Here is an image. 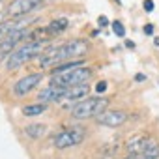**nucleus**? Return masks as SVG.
I'll return each instance as SVG.
<instances>
[{
    "label": "nucleus",
    "instance_id": "f257e3e1",
    "mask_svg": "<svg viewBox=\"0 0 159 159\" xmlns=\"http://www.w3.org/2000/svg\"><path fill=\"white\" fill-rule=\"evenodd\" d=\"M88 49H90V45L86 39L75 38V39L66 41L62 45H52V47L45 49V52L39 56V64H41V67H54V66H60L64 62L81 60L88 52Z\"/></svg>",
    "mask_w": 159,
    "mask_h": 159
},
{
    "label": "nucleus",
    "instance_id": "f03ea898",
    "mask_svg": "<svg viewBox=\"0 0 159 159\" xmlns=\"http://www.w3.org/2000/svg\"><path fill=\"white\" fill-rule=\"evenodd\" d=\"M45 49H49V38L43 39H36V41H26L25 45H21L19 49H15L8 58H6V67L8 69H17L19 66L30 62L36 56H41L45 52Z\"/></svg>",
    "mask_w": 159,
    "mask_h": 159
},
{
    "label": "nucleus",
    "instance_id": "7ed1b4c3",
    "mask_svg": "<svg viewBox=\"0 0 159 159\" xmlns=\"http://www.w3.org/2000/svg\"><path fill=\"white\" fill-rule=\"evenodd\" d=\"M109 103H111V99L105 98V96H101V98H86L83 101L71 105L69 112H71V116L75 120H92V118L96 120L101 112L107 111Z\"/></svg>",
    "mask_w": 159,
    "mask_h": 159
},
{
    "label": "nucleus",
    "instance_id": "20e7f679",
    "mask_svg": "<svg viewBox=\"0 0 159 159\" xmlns=\"http://www.w3.org/2000/svg\"><path fill=\"white\" fill-rule=\"evenodd\" d=\"M94 75V69L88 66H79L73 69H66V71H58L51 75V84L54 86H62V88H71L77 84H86Z\"/></svg>",
    "mask_w": 159,
    "mask_h": 159
},
{
    "label": "nucleus",
    "instance_id": "39448f33",
    "mask_svg": "<svg viewBox=\"0 0 159 159\" xmlns=\"http://www.w3.org/2000/svg\"><path fill=\"white\" fill-rule=\"evenodd\" d=\"M84 137H86V133H84L83 127H66V129L52 135L51 144L56 150H67V148H73L77 144H81L84 140Z\"/></svg>",
    "mask_w": 159,
    "mask_h": 159
},
{
    "label": "nucleus",
    "instance_id": "423d86ee",
    "mask_svg": "<svg viewBox=\"0 0 159 159\" xmlns=\"http://www.w3.org/2000/svg\"><path fill=\"white\" fill-rule=\"evenodd\" d=\"M41 4H43V0H11L8 4L6 13L11 19H21V17H26L28 13L36 11Z\"/></svg>",
    "mask_w": 159,
    "mask_h": 159
},
{
    "label": "nucleus",
    "instance_id": "0eeeda50",
    "mask_svg": "<svg viewBox=\"0 0 159 159\" xmlns=\"http://www.w3.org/2000/svg\"><path fill=\"white\" fill-rule=\"evenodd\" d=\"M21 41H30V30L28 28H21L11 32L4 41H0V58H8Z\"/></svg>",
    "mask_w": 159,
    "mask_h": 159
},
{
    "label": "nucleus",
    "instance_id": "6e6552de",
    "mask_svg": "<svg viewBox=\"0 0 159 159\" xmlns=\"http://www.w3.org/2000/svg\"><path fill=\"white\" fill-rule=\"evenodd\" d=\"M43 81V73H30L13 84V94L19 96V98H25L26 94H30L34 88H38Z\"/></svg>",
    "mask_w": 159,
    "mask_h": 159
},
{
    "label": "nucleus",
    "instance_id": "1a4fd4ad",
    "mask_svg": "<svg viewBox=\"0 0 159 159\" xmlns=\"http://www.w3.org/2000/svg\"><path fill=\"white\" fill-rule=\"evenodd\" d=\"M127 118H129V114L125 112V111H105V112H101L98 118H96V122L98 124H101V125H105V127H120V125H124L125 122H127Z\"/></svg>",
    "mask_w": 159,
    "mask_h": 159
},
{
    "label": "nucleus",
    "instance_id": "9d476101",
    "mask_svg": "<svg viewBox=\"0 0 159 159\" xmlns=\"http://www.w3.org/2000/svg\"><path fill=\"white\" fill-rule=\"evenodd\" d=\"M32 17H21V19H10V21H2L0 23V41H4L11 32L21 30V28H28V25L32 23Z\"/></svg>",
    "mask_w": 159,
    "mask_h": 159
},
{
    "label": "nucleus",
    "instance_id": "9b49d317",
    "mask_svg": "<svg viewBox=\"0 0 159 159\" xmlns=\"http://www.w3.org/2000/svg\"><path fill=\"white\" fill-rule=\"evenodd\" d=\"M67 88H62V86H54V84H49L47 88H43L39 94H38V99L39 103H60L64 94H66Z\"/></svg>",
    "mask_w": 159,
    "mask_h": 159
},
{
    "label": "nucleus",
    "instance_id": "f8f14e48",
    "mask_svg": "<svg viewBox=\"0 0 159 159\" xmlns=\"http://www.w3.org/2000/svg\"><path fill=\"white\" fill-rule=\"evenodd\" d=\"M90 92V86L88 84H77V86H71L66 90L64 98L60 103H71V101H83V98H86V94Z\"/></svg>",
    "mask_w": 159,
    "mask_h": 159
},
{
    "label": "nucleus",
    "instance_id": "ddd939ff",
    "mask_svg": "<svg viewBox=\"0 0 159 159\" xmlns=\"http://www.w3.org/2000/svg\"><path fill=\"white\" fill-rule=\"evenodd\" d=\"M146 139H148V137H144V135H135V137L127 139V142H125V150H127V153H137V155H140Z\"/></svg>",
    "mask_w": 159,
    "mask_h": 159
},
{
    "label": "nucleus",
    "instance_id": "4468645a",
    "mask_svg": "<svg viewBox=\"0 0 159 159\" xmlns=\"http://www.w3.org/2000/svg\"><path fill=\"white\" fill-rule=\"evenodd\" d=\"M25 135L34 139V140H39V139H43L47 135V125H43V124H28L25 127Z\"/></svg>",
    "mask_w": 159,
    "mask_h": 159
},
{
    "label": "nucleus",
    "instance_id": "2eb2a0df",
    "mask_svg": "<svg viewBox=\"0 0 159 159\" xmlns=\"http://www.w3.org/2000/svg\"><path fill=\"white\" fill-rule=\"evenodd\" d=\"M67 26H69V21L66 17H60V19H54L47 25V32H49V36H56V34L67 30Z\"/></svg>",
    "mask_w": 159,
    "mask_h": 159
},
{
    "label": "nucleus",
    "instance_id": "dca6fc26",
    "mask_svg": "<svg viewBox=\"0 0 159 159\" xmlns=\"http://www.w3.org/2000/svg\"><path fill=\"white\" fill-rule=\"evenodd\" d=\"M47 111V103H32V105H25L23 107V114L25 116H39Z\"/></svg>",
    "mask_w": 159,
    "mask_h": 159
},
{
    "label": "nucleus",
    "instance_id": "f3484780",
    "mask_svg": "<svg viewBox=\"0 0 159 159\" xmlns=\"http://www.w3.org/2000/svg\"><path fill=\"white\" fill-rule=\"evenodd\" d=\"M142 153H148V155H155V157H159V142H157L155 139H146L144 148H142Z\"/></svg>",
    "mask_w": 159,
    "mask_h": 159
},
{
    "label": "nucleus",
    "instance_id": "a211bd4d",
    "mask_svg": "<svg viewBox=\"0 0 159 159\" xmlns=\"http://www.w3.org/2000/svg\"><path fill=\"white\" fill-rule=\"evenodd\" d=\"M112 32H114L118 38H124V36H125V26H124L120 21H114V23H112Z\"/></svg>",
    "mask_w": 159,
    "mask_h": 159
},
{
    "label": "nucleus",
    "instance_id": "6ab92c4d",
    "mask_svg": "<svg viewBox=\"0 0 159 159\" xmlns=\"http://www.w3.org/2000/svg\"><path fill=\"white\" fill-rule=\"evenodd\" d=\"M98 25H99L101 28H105V26L109 25V19H107L105 15H99V19H98Z\"/></svg>",
    "mask_w": 159,
    "mask_h": 159
},
{
    "label": "nucleus",
    "instance_id": "aec40b11",
    "mask_svg": "<svg viewBox=\"0 0 159 159\" xmlns=\"http://www.w3.org/2000/svg\"><path fill=\"white\" fill-rule=\"evenodd\" d=\"M144 10L150 13V11H153V0H144Z\"/></svg>",
    "mask_w": 159,
    "mask_h": 159
},
{
    "label": "nucleus",
    "instance_id": "412c9836",
    "mask_svg": "<svg viewBox=\"0 0 159 159\" xmlns=\"http://www.w3.org/2000/svg\"><path fill=\"white\" fill-rule=\"evenodd\" d=\"M96 90H98V92H105V90H107V83H105V81H101V83H98V86H96Z\"/></svg>",
    "mask_w": 159,
    "mask_h": 159
},
{
    "label": "nucleus",
    "instance_id": "4be33fe9",
    "mask_svg": "<svg viewBox=\"0 0 159 159\" xmlns=\"http://www.w3.org/2000/svg\"><path fill=\"white\" fill-rule=\"evenodd\" d=\"M144 34L152 36V34H153V25H146V26H144Z\"/></svg>",
    "mask_w": 159,
    "mask_h": 159
},
{
    "label": "nucleus",
    "instance_id": "5701e85b",
    "mask_svg": "<svg viewBox=\"0 0 159 159\" xmlns=\"http://www.w3.org/2000/svg\"><path fill=\"white\" fill-rule=\"evenodd\" d=\"M135 81H146V75H142V73H139V75H135Z\"/></svg>",
    "mask_w": 159,
    "mask_h": 159
},
{
    "label": "nucleus",
    "instance_id": "b1692460",
    "mask_svg": "<svg viewBox=\"0 0 159 159\" xmlns=\"http://www.w3.org/2000/svg\"><path fill=\"white\" fill-rule=\"evenodd\" d=\"M140 159H159L155 155H148V153H140Z\"/></svg>",
    "mask_w": 159,
    "mask_h": 159
},
{
    "label": "nucleus",
    "instance_id": "393cba45",
    "mask_svg": "<svg viewBox=\"0 0 159 159\" xmlns=\"http://www.w3.org/2000/svg\"><path fill=\"white\" fill-rule=\"evenodd\" d=\"M124 159H140V155H137V153H127Z\"/></svg>",
    "mask_w": 159,
    "mask_h": 159
},
{
    "label": "nucleus",
    "instance_id": "a878e982",
    "mask_svg": "<svg viewBox=\"0 0 159 159\" xmlns=\"http://www.w3.org/2000/svg\"><path fill=\"white\" fill-rule=\"evenodd\" d=\"M125 45H127L129 49H133V47H135V43H133V41H125Z\"/></svg>",
    "mask_w": 159,
    "mask_h": 159
},
{
    "label": "nucleus",
    "instance_id": "bb28decb",
    "mask_svg": "<svg viewBox=\"0 0 159 159\" xmlns=\"http://www.w3.org/2000/svg\"><path fill=\"white\" fill-rule=\"evenodd\" d=\"M94 159H109V157H107V155H103V153H101V155H98V157H94Z\"/></svg>",
    "mask_w": 159,
    "mask_h": 159
},
{
    "label": "nucleus",
    "instance_id": "cd10ccee",
    "mask_svg": "<svg viewBox=\"0 0 159 159\" xmlns=\"http://www.w3.org/2000/svg\"><path fill=\"white\" fill-rule=\"evenodd\" d=\"M153 43H155V47H159V38H155V39H153Z\"/></svg>",
    "mask_w": 159,
    "mask_h": 159
},
{
    "label": "nucleus",
    "instance_id": "c85d7f7f",
    "mask_svg": "<svg viewBox=\"0 0 159 159\" xmlns=\"http://www.w3.org/2000/svg\"><path fill=\"white\" fill-rule=\"evenodd\" d=\"M114 2H116V4H120V0H114Z\"/></svg>",
    "mask_w": 159,
    "mask_h": 159
}]
</instances>
